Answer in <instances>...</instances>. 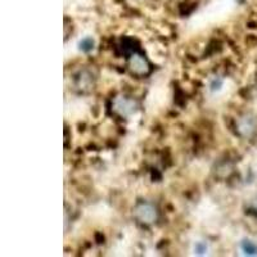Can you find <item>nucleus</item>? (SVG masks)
<instances>
[{"label":"nucleus","mask_w":257,"mask_h":257,"mask_svg":"<svg viewBox=\"0 0 257 257\" xmlns=\"http://www.w3.org/2000/svg\"><path fill=\"white\" fill-rule=\"evenodd\" d=\"M238 132L243 135V137H249L253 134L257 128V118L252 114H245L242 118H239L237 122Z\"/></svg>","instance_id":"3"},{"label":"nucleus","mask_w":257,"mask_h":257,"mask_svg":"<svg viewBox=\"0 0 257 257\" xmlns=\"http://www.w3.org/2000/svg\"><path fill=\"white\" fill-rule=\"evenodd\" d=\"M95 48V39L93 36H85L77 43V49L82 53H90Z\"/></svg>","instance_id":"5"},{"label":"nucleus","mask_w":257,"mask_h":257,"mask_svg":"<svg viewBox=\"0 0 257 257\" xmlns=\"http://www.w3.org/2000/svg\"><path fill=\"white\" fill-rule=\"evenodd\" d=\"M240 249L247 256H257V244L252 240L245 239L240 243Z\"/></svg>","instance_id":"6"},{"label":"nucleus","mask_w":257,"mask_h":257,"mask_svg":"<svg viewBox=\"0 0 257 257\" xmlns=\"http://www.w3.org/2000/svg\"><path fill=\"white\" fill-rule=\"evenodd\" d=\"M225 86V80L221 79V77H213L211 79L210 85H208V89L212 94H219L220 91L224 90Z\"/></svg>","instance_id":"7"},{"label":"nucleus","mask_w":257,"mask_h":257,"mask_svg":"<svg viewBox=\"0 0 257 257\" xmlns=\"http://www.w3.org/2000/svg\"><path fill=\"white\" fill-rule=\"evenodd\" d=\"M113 111L122 117H132L138 111V104L130 98L117 96L113 100Z\"/></svg>","instance_id":"1"},{"label":"nucleus","mask_w":257,"mask_h":257,"mask_svg":"<svg viewBox=\"0 0 257 257\" xmlns=\"http://www.w3.org/2000/svg\"><path fill=\"white\" fill-rule=\"evenodd\" d=\"M134 216L142 224L151 225L157 219V212H156V208L152 205H149V203H139L134 210Z\"/></svg>","instance_id":"2"},{"label":"nucleus","mask_w":257,"mask_h":257,"mask_svg":"<svg viewBox=\"0 0 257 257\" xmlns=\"http://www.w3.org/2000/svg\"><path fill=\"white\" fill-rule=\"evenodd\" d=\"M208 244L203 240H198L193 244V252L198 256H205V254L208 253Z\"/></svg>","instance_id":"8"},{"label":"nucleus","mask_w":257,"mask_h":257,"mask_svg":"<svg viewBox=\"0 0 257 257\" xmlns=\"http://www.w3.org/2000/svg\"><path fill=\"white\" fill-rule=\"evenodd\" d=\"M128 67L135 75H144L148 72V63L141 54H133L128 61Z\"/></svg>","instance_id":"4"}]
</instances>
